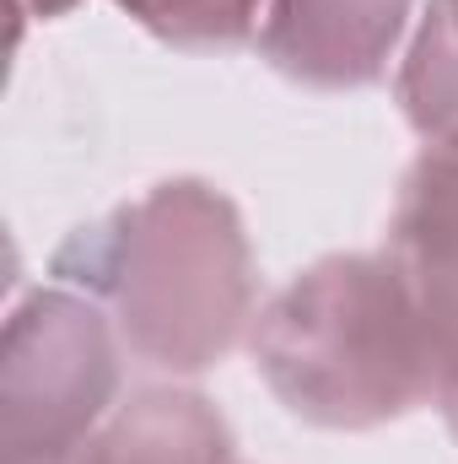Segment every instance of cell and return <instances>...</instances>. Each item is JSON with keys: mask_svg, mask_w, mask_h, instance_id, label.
I'll list each match as a JSON object with an SVG mask.
<instances>
[{"mask_svg": "<svg viewBox=\"0 0 458 464\" xmlns=\"http://www.w3.org/2000/svg\"><path fill=\"white\" fill-rule=\"evenodd\" d=\"M49 281L92 297L135 367L200 378L259 314L243 211L211 179H162L49 254Z\"/></svg>", "mask_w": 458, "mask_h": 464, "instance_id": "obj_1", "label": "cell"}, {"mask_svg": "<svg viewBox=\"0 0 458 464\" xmlns=\"http://www.w3.org/2000/svg\"><path fill=\"white\" fill-rule=\"evenodd\" d=\"M248 362L281 411L319 432H377L432 405L426 324L383 248L302 265L259 303Z\"/></svg>", "mask_w": 458, "mask_h": 464, "instance_id": "obj_2", "label": "cell"}, {"mask_svg": "<svg viewBox=\"0 0 458 464\" xmlns=\"http://www.w3.org/2000/svg\"><path fill=\"white\" fill-rule=\"evenodd\" d=\"M124 389L114 319L71 292L38 286L0 330V464H76Z\"/></svg>", "mask_w": 458, "mask_h": 464, "instance_id": "obj_3", "label": "cell"}, {"mask_svg": "<svg viewBox=\"0 0 458 464\" xmlns=\"http://www.w3.org/2000/svg\"><path fill=\"white\" fill-rule=\"evenodd\" d=\"M383 254L415 292L432 346V405L458 443V135L426 140L405 168Z\"/></svg>", "mask_w": 458, "mask_h": 464, "instance_id": "obj_4", "label": "cell"}, {"mask_svg": "<svg viewBox=\"0 0 458 464\" xmlns=\"http://www.w3.org/2000/svg\"><path fill=\"white\" fill-rule=\"evenodd\" d=\"M415 0H264L259 60L308 92H361L405 54Z\"/></svg>", "mask_w": 458, "mask_h": 464, "instance_id": "obj_5", "label": "cell"}, {"mask_svg": "<svg viewBox=\"0 0 458 464\" xmlns=\"http://www.w3.org/2000/svg\"><path fill=\"white\" fill-rule=\"evenodd\" d=\"M76 464H237L227 416L189 383L129 389Z\"/></svg>", "mask_w": 458, "mask_h": 464, "instance_id": "obj_6", "label": "cell"}, {"mask_svg": "<svg viewBox=\"0 0 458 464\" xmlns=\"http://www.w3.org/2000/svg\"><path fill=\"white\" fill-rule=\"evenodd\" d=\"M394 103L421 140L458 135V0H432L399 54Z\"/></svg>", "mask_w": 458, "mask_h": 464, "instance_id": "obj_7", "label": "cell"}, {"mask_svg": "<svg viewBox=\"0 0 458 464\" xmlns=\"http://www.w3.org/2000/svg\"><path fill=\"white\" fill-rule=\"evenodd\" d=\"M109 5L157 44L189 54L243 49L248 38H259V11H264V0H109Z\"/></svg>", "mask_w": 458, "mask_h": 464, "instance_id": "obj_8", "label": "cell"}, {"mask_svg": "<svg viewBox=\"0 0 458 464\" xmlns=\"http://www.w3.org/2000/svg\"><path fill=\"white\" fill-rule=\"evenodd\" d=\"M81 0H11V11L16 16H33V22H60V16H71Z\"/></svg>", "mask_w": 458, "mask_h": 464, "instance_id": "obj_9", "label": "cell"}]
</instances>
